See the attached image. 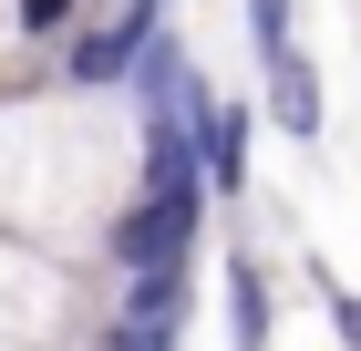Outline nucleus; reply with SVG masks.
Here are the masks:
<instances>
[{
  "mask_svg": "<svg viewBox=\"0 0 361 351\" xmlns=\"http://www.w3.org/2000/svg\"><path fill=\"white\" fill-rule=\"evenodd\" d=\"M124 299L104 321H145V331H186V269H114Z\"/></svg>",
  "mask_w": 361,
  "mask_h": 351,
  "instance_id": "obj_6",
  "label": "nucleus"
},
{
  "mask_svg": "<svg viewBox=\"0 0 361 351\" xmlns=\"http://www.w3.org/2000/svg\"><path fill=\"white\" fill-rule=\"evenodd\" d=\"M238 21H248V52H279L300 42V0H238Z\"/></svg>",
  "mask_w": 361,
  "mask_h": 351,
  "instance_id": "obj_8",
  "label": "nucleus"
},
{
  "mask_svg": "<svg viewBox=\"0 0 361 351\" xmlns=\"http://www.w3.org/2000/svg\"><path fill=\"white\" fill-rule=\"evenodd\" d=\"M73 331V269L31 238H0V341L11 351H52Z\"/></svg>",
  "mask_w": 361,
  "mask_h": 351,
  "instance_id": "obj_2",
  "label": "nucleus"
},
{
  "mask_svg": "<svg viewBox=\"0 0 361 351\" xmlns=\"http://www.w3.org/2000/svg\"><path fill=\"white\" fill-rule=\"evenodd\" d=\"M135 186V145L93 124V93L42 83L0 104V238H31L73 258L104 238V217Z\"/></svg>",
  "mask_w": 361,
  "mask_h": 351,
  "instance_id": "obj_1",
  "label": "nucleus"
},
{
  "mask_svg": "<svg viewBox=\"0 0 361 351\" xmlns=\"http://www.w3.org/2000/svg\"><path fill=\"white\" fill-rule=\"evenodd\" d=\"M83 351H176V331H145V321H93Z\"/></svg>",
  "mask_w": 361,
  "mask_h": 351,
  "instance_id": "obj_10",
  "label": "nucleus"
},
{
  "mask_svg": "<svg viewBox=\"0 0 361 351\" xmlns=\"http://www.w3.org/2000/svg\"><path fill=\"white\" fill-rule=\"evenodd\" d=\"M0 351H11V341H0Z\"/></svg>",
  "mask_w": 361,
  "mask_h": 351,
  "instance_id": "obj_12",
  "label": "nucleus"
},
{
  "mask_svg": "<svg viewBox=\"0 0 361 351\" xmlns=\"http://www.w3.org/2000/svg\"><path fill=\"white\" fill-rule=\"evenodd\" d=\"M73 11L83 0H11V31L21 42H52V31H73Z\"/></svg>",
  "mask_w": 361,
  "mask_h": 351,
  "instance_id": "obj_9",
  "label": "nucleus"
},
{
  "mask_svg": "<svg viewBox=\"0 0 361 351\" xmlns=\"http://www.w3.org/2000/svg\"><path fill=\"white\" fill-rule=\"evenodd\" d=\"M269 269H258V248H238L227 258V331H238V351H269Z\"/></svg>",
  "mask_w": 361,
  "mask_h": 351,
  "instance_id": "obj_7",
  "label": "nucleus"
},
{
  "mask_svg": "<svg viewBox=\"0 0 361 351\" xmlns=\"http://www.w3.org/2000/svg\"><path fill=\"white\" fill-rule=\"evenodd\" d=\"M320 310H331V341H341V351H361V299L341 290V279H320Z\"/></svg>",
  "mask_w": 361,
  "mask_h": 351,
  "instance_id": "obj_11",
  "label": "nucleus"
},
{
  "mask_svg": "<svg viewBox=\"0 0 361 351\" xmlns=\"http://www.w3.org/2000/svg\"><path fill=\"white\" fill-rule=\"evenodd\" d=\"M258 124L289 135V145H320V124H331V104H320V62H310L300 42L258 52Z\"/></svg>",
  "mask_w": 361,
  "mask_h": 351,
  "instance_id": "obj_4",
  "label": "nucleus"
},
{
  "mask_svg": "<svg viewBox=\"0 0 361 351\" xmlns=\"http://www.w3.org/2000/svg\"><path fill=\"white\" fill-rule=\"evenodd\" d=\"M186 145H196V186H207V196H238V186H248V145H258V104L207 93L196 124H186Z\"/></svg>",
  "mask_w": 361,
  "mask_h": 351,
  "instance_id": "obj_5",
  "label": "nucleus"
},
{
  "mask_svg": "<svg viewBox=\"0 0 361 351\" xmlns=\"http://www.w3.org/2000/svg\"><path fill=\"white\" fill-rule=\"evenodd\" d=\"M155 31H166V0H114V11H93V21L62 31L52 83H73V93H124V73H135V52Z\"/></svg>",
  "mask_w": 361,
  "mask_h": 351,
  "instance_id": "obj_3",
  "label": "nucleus"
}]
</instances>
